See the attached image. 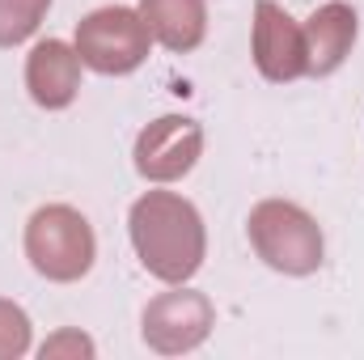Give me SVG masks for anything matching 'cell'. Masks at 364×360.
<instances>
[{
  "instance_id": "1",
  "label": "cell",
  "mask_w": 364,
  "mask_h": 360,
  "mask_svg": "<svg viewBox=\"0 0 364 360\" xmlns=\"http://www.w3.org/2000/svg\"><path fill=\"white\" fill-rule=\"evenodd\" d=\"M132 238H136V250L144 255V268H153L166 280H186L199 268V250H203L199 221L174 195L140 199L132 212Z\"/></svg>"
},
{
  "instance_id": "2",
  "label": "cell",
  "mask_w": 364,
  "mask_h": 360,
  "mask_svg": "<svg viewBox=\"0 0 364 360\" xmlns=\"http://www.w3.org/2000/svg\"><path fill=\"white\" fill-rule=\"evenodd\" d=\"M30 259L34 268L55 275V280H73L90 268L93 259V238L90 225L68 212V208H47L30 221Z\"/></svg>"
},
{
  "instance_id": "3",
  "label": "cell",
  "mask_w": 364,
  "mask_h": 360,
  "mask_svg": "<svg viewBox=\"0 0 364 360\" xmlns=\"http://www.w3.org/2000/svg\"><path fill=\"white\" fill-rule=\"evenodd\" d=\"M81 60L97 73H127L144 60L149 47V30L136 21V13L127 9H102L81 21Z\"/></svg>"
},
{
  "instance_id": "4",
  "label": "cell",
  "mask_w": 364,
  "mask_h": 360,
  "mask_svg": "<svg viewBox=\"0 0 364 360\" xmlns=\"http://www.w3.org/2000/svg\"><path fill=\"white\" fill-rule=\"evenodd\" d=\"M284 225H288V229H279V212H275V203L259 208L255 221H250L255 246L263 250V259H267L272 268L314 271L318 263H322V238H318L314 221H309L305 212L288 208V212H284Z\"/></svg>"
},
{
  "instance_id": "5",
  "label": "cell",
  "mask_w": 364,
  "mask_h": 360,
  "mask_svg": "<svg viewBox=\"0 0 364 360\" xmlns=\"http://www.w3.org/2000/svg\"><path fill=\"white\" fill-rule=\"evenodd\" d=\"M255 47H259V68L272 77V81H288L296 73L309 68L305 60V43L296 34V26L288 21V13H279L272 0L259 4V34H255Z\"/></svg>"
},
{
  "instance_id": "6",
  "label": "cell",
  "mask_w": 364,
  "mask_h": 360,
  "mask_svg": "<svg viewBox=\"0 0 364 360\" xmlns=\"http://www.w3.org/2000/svg\"><path fill=\"white\" fill-rule=\"evenodd\" d=\"M30 90L43 106H64L77 93V55L64 43H43L30 55Z\"/></svg>"
},
{
  "instance_id": "7",
  "label": "cell",
  "mask_w": 364,
  "mask_h": 360,
  "mask_svg": "<svg viewBox=\"0 0 364 360\" xmlns=\"http://www.w3.org/2000/svg\"><path fill=\"white\" fill-rule=\"evenodd\" d=\"M144 21L166 47H195L203 34V4L199 0H144Z\"/></svg>"
},
{
  "instance_id": "8",
  "label": "cell",
  "mask_w": 364,
  "mask_h": 360,
  "mask_svg": "<svg viewBox=\"0 0 364 360\" xmlns=\"http://www.w3.org/2000/svg\"><path fill=\"white\" fill-rule=\"evenodd\" d=\"M352 34H356V13H348L343 4L322 9V13L314 17V26H309V38H314V60H309V68H318V73L335 68V64L343 60Z\"/></svg>"
},
{
  "instance_id": "9",
  "label": "cell",
  "mask_w": 364,
  "mask_h": 360,
  "mask_svg": "<svg viewBox=\"0 0 364 360\" xmlns=\"http://www.w3.org/2000/svg\"><path fill=\"white\" fill-rule=\"evenodd\" d=\"M174 123H178V119H161V127H153V132L140 136V170L153 174V179H174V174H182V170L191 166L195 144L178 149V144L170 140V136H174Z\"/></svg>"
},
{
  "instance_id": "10",
  "label": "cell",
  "mask_w": 364,
  "mask_h": 360,
  "mask_svg": "<svg viewBox=\"0 0 364 360\" xmlns=\"http://www.w3.org/2000/svg\"><path fill=\"white\" fill-rule=\"evenodd\" d=\"M47 0H0V43H17L38 26Z\"/></svg>"
}]
</instances>
